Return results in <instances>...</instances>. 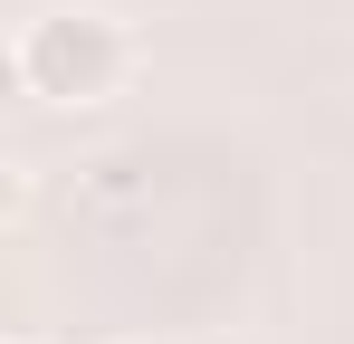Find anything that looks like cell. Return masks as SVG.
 Segmentation results:
<instances>
[{"mask_svg":"<svg viewBox=\"0 0 354 344\" xmlns=\"http://www.w3.org/2000/svg\"><path fill=\"white\" fill-rule=\"evenodd\" d=\"M134 344H153V335H134Z\"/></svg>","mask_w":354,"mask_h":344,"instance_id":"cell-3","label":"cell"},{"mask_svg":"<svg viewBox=\"0 0 354 344\" xmlns=\"http://www.w3.org/2000/svg\"><path fill=\"white\" fill-rule=\"evenodd\" d=\"M10 344H48V335H10Z\"/></svg>","mask_w":354,"mask_h":344,"instance_id":"cell-2","label":"cell"},{"mask_svg":"<svg viewBox=\"0 0 354 344\" xmlns=\"http://www.w3.org/2000/svg\"><path fill=\"white\" fill-rule=\"evenodd\" d=\"M134 77V29L96 0H58L10 29V86L39 106H106Z\"/></svg>","mask_w":354,"mask_h":344,"instance_id":"cell-1","label":"cell"}]
</instances>
